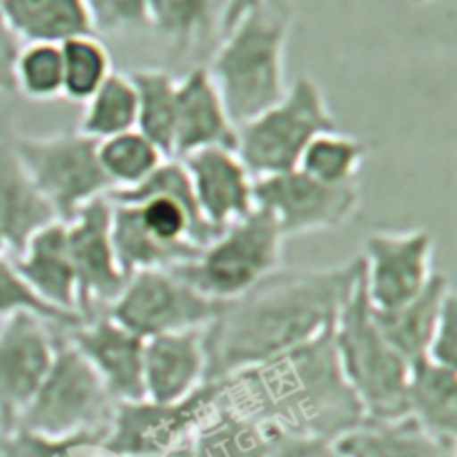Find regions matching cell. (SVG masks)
Segmentation results:
<instances>
[{
    "label": "cell",
    "mask_w": 457,
    "mask_h": 457,
    "mask_svg": "<svg viewBox=\"0 0 457 457\" xmlns=\"http://www.w3.org/2000/svg\"><path fill=\"white\" fill-rule=\"evenodd\" d=\"M62 333L101 378L116 404L145 400V388H143L145 339L120 326L107 312L80 321L79 326Z\"/></svg>",
    "instance_id": "obj_16"
},
{
    "label": "cell",
    "mask_w": 457,
    "mask_h": 457,
    "mask_svg": "<svg viewBox=\"0 0 457 457\" xmlns=\"http://www.w3.org/2000/svg\"><path fill=\"white\" fill-rule=\"evenodd\" d=\"M268 457H344L337 442L312 436L277 433Z\"/></svg>",
    "instance_id": "obj_36"
},
{
    "label": "cell",
    "mask_w": 457,
    "mask_h": 457,
    "mask_svg": "<svg viewBox=\"0 0 457 457\" xmlns=\"http://www.w3.org/2000/svg\"><path fill=\"white\" fill-rule=\"evenodd\" d=\"M168 156L138 129L98 141V163L110 181L112 192L132 190L154 174Z\"/></svg>",
    "instance_id": "obj_30"
},
{
    "label": "cell",
    "mask_w": 457,
    "mask_h": 457,
    "mask_svg": "<svg viewBox=\"0 0 457 457\" xmlns=\"http://www.w3.org/2000/svg\"><path fill=\"white\" fill-rule=\"evenodd\" d=\"M366 297L384 312L418 297L433 279V237L428 230H375L364 239Z\"/></svg>",
    "instance_id": "obj_12"
},
{
    "label": "cell",
    "mask_w": 457,
    "mask_h": 457,
    "mask_svg": "<svg viewBox=\"0 0 457 457\" xmlns=\"http://www.w3.org/2000/svg\"><path fill=\"white\" fill-rule=\"evenodd\" d=\"M154 457H196V453H195V449H192L190 442H187V445H181V446H177V449L168 451V453H161Z\"/></svg>",
    "instance_id": "obj_40"
},
{
    "label": "cell",
    "mask_w": 457,
    "mask_h": 457,
    "mask_svg": "<svg viewBox=\"0 0 457 457\" xmlns=\"http://www.w3.org/2000/svg\"><path fill=\"white\" fill-rule=\"evenodd\" d=\"M333 344L344 379L360 400L366 420L404 418L411 361L379 330L364 281L357 284L339 311Z\"/></svg>",
    "instance_id": "obj_4"
},
{
    "label": "cell",
    "mask_w": 457,
    "mask_h": 457,
    "mask_svg": "<svg viewBox=\"0 0 457 457\" xmlns=\"http://www.w3.org/2000/svg\"><path fill=\"white\" fill-rule=\"evenodd\" d=\"M223 0H147V29L177 52H187L219 31Z\"/></svg>",
    "instance_id": "obj_27"
},
{
    "label": "cell",
    "mask_w": 457,
    "mask_h": 457,
    "mask_svg": "<svg viewBox=\"0 0 457 457\" xmlns=\"http://www.w3.org/2000/svg\"><path fill=\"white\" fill-rule=\"evenodd\" d=\"M21 49L16 36L4 22L3 12H0V94L3 96H13V61Z\"/></svg>",
    "instance_id": "obj_37"
},
{
    "label": "cell",
    "mask_w": 457,
    "mask_h": 457,
    "mask_svg": "<svg viewBox=\"0 0 457 457\" xmlns=\"http://www.w3.org/2000/svg\"><path fill=\"white\" fill-rule=\"evenodd\" d=\"M13 263L45 303L65 315L79 317V288L65 223L54 221L36 232L21 253H16Z\"/></svg>",
    "instance_id": "obj_19"
},
{
    "label": "cell",
    "mask_w": 457,
    "mask_h": 457,
    "mask_svg": "<svg viewBox=\"0 0 457 457\" xmlns=\"http://www.w3.org/2000/svg\"><path fill=\"white\" fill-rule=\"evenodd\" d=\"M179 161L190 179L196 210L214 235L257 210L254 177L235 147H205Z\"/></svg>",
    "instance_id": "obj_15"
},
{
    "label": "cell",
    "mask_w": 457,
    "mask_h": 457,
    "mask_svg": "<svg viewBox=\"0 0 457 457\" xmlns=\"http://www.w3.org/2000/svg\"><path fill=\"white\" fill-rule=\"evenodd\" d=\"M83 105L79 132L94 141L137 129V92L128 71H112Z\"/></svg>",
    "instance_id": "obj_28"
},
{
    "label": "cell",
    "mask_w": 457,
    "mask_h": 457,
    "mask_svg": "<svg viewBox=\"0 0 457 457\" xmlns=\"http://www.w3.org/2000/svg\"><path fill=\"white\" fill-rule=\"evenodd\" d=\"M266 0H223L221 3V18H219V36L226 34L228 29L237 25L244 16H248L253 9L263 4Z\"/></svg>",
    "instance_id": "obj_38"
},
{
    "label": "cell",
    "mask_w": 457,
    "mask_h": 457,
    "mask_svg": "<svg viewBox=\"0 0 457 457\" xmlns=\"http://www.w3.org/2000/svg\"><path fill=\"white\" fill-rule=\"evenodd\" d=\"M337 129L324 87L311 76L288 85L279 103L237 128L235 152L254 179L297 168L308 143Z\"/></svg>",
    "instance_id": "obj_5"
},
{
    "label": "cell",
    "mask_w": 457,
    "mask_h": 457,
    "mask_svg": "<svg viewBox=\"0 0 457 457\" xmlns=\"http://www.w3.org/2000/svg\"><path fill=\"white\" fill-rule=\"evenodd\" d=\"M284 241L277 223L254 210L219 232L196 259L174 272L212 302H232L279 270Z\"/></svg>",
    "instance_id": "obj_7"
},
{
    "label": "cell",
    "mask_w": 457,
    "mask_h": 457,
    "mask_svg": "<svg viewBox=\"0 0 457 457\" xmlns=\"http://www.w3.org/2000/svg\"><path fill=\"white\" fill-rule=\"evenodd\" d=\"M13 92L34 103H47L62 96L61 45H21L13 61Z\"/></svg>",
    "instance_id": "obj_32"
},
{
    "label": "cell",
    "mask_w": 457,
    "mask_h": 457,
    "mask_svg": "<svg viewBox=\"0 0 457 457\" xmlns=\"http://www.w3.org/2000/svg\"><path fill=\"white\" fill-rule=\"evenodd\" d=\"M295 16L297 0H266L221 36L208 71L235 128L288 92L286 52Z\"/></svg>",
    "instance_id": "obj_3"
},
{
    "label": "cell",
    "mask_w": 457,
    "mask_h": 457,
    "mask_svg": "<svg viewBox=\"0 0 457 457\" xmlns=\"http://www.w3.org/2000/svg\"><path fill=\"white\" fill-rule=\"evenodd\" d=\"M366 156H369V145L360 137L330 129L317 134L308 143L297 170L328 186H346L357 181Z\"/></svg>",
    "instance_id": "obj_29"
},
{
    "label": "cell",
    "mask_w": 457,
    "mask_h": 457,
    "mask_svg": "<svg viewBox=\"0 0 457 457\" xmlns=\"http://www.w3.org/2000/svg\"><path fill=\"white\" fill-rule=\"evenodd\" d=\"M217 402V384L205 382L186 400L120 402L101 446L112 457H154L187 445Z\"/></svg>",
    "instance_id": "obj_10"
},
{
    "label": "cell",
    "mask_w": 457,
    "mask_h": 457,
    "mask_svg": "<svg viewBox=\"0 0 457 457\" xmlns=\"http://www.w3.org/2000/svg\"><path fill=\"white\" fill-rule=\"evenodd\" d=\"M61 333L34 315L0 321V427L4 436L18 427L47 378Z\"/></svg>",
    "instance_id": "obj_14"
},
{
    "label": "cell",
    "mask_w": 457,
    "mask_h": 457,
    "mask_svg": "<svg viewBox=\"0 0 457 457\" xmlns=\"http://www.w3.org/2000/svg\"><path fill=\"white\" fill-rule=\"evenodd\" d=\"M65 228L79 288V317L87 321L107 312L128 281L112 241L110 199L103 196L80 208Z\"/></svg>",
    "instance_id": "obj_13"
},
{
    "label": "cell",
    "mask_w": 457,
    "mask_h": 457,
    "mask_svg": "<svg viewBox=\"0 0 457 457\" xmlns=\"http://www.w3.org/2000/svg\"><path fill=\"white\" fill-rule=\"evenodd\" d=\"M219 303L192 288L174 270H143L128 277L107 315L138 337L150 339L181 330H204Z\"/></svg>",
    "instance_id": "obj_9"
},
{
    "label": "cell",
    "mask_w": 457,
    "mask_h": 457,
    "mask_svg": "<svg viewBox=\"0 0 457 457\" xmlns=\"http://www.w3.org/2000/svg\"><path fill=\"white\" fill-rule=\"evenodd\" d=\"M361 204L360 183L328 186L299 172L254 179V205L266 212L284 239L337 230L353 221Z\"/></svg>",
    "instance_id": "obj_11"
},
{
    "label": "cell",
    "mask_w": 457,
    "mask_h": 457,
    "mask_svg": "<svg viewBox=\"0 0 457 457\" xmlns=\"http://www.w3.org/2000/svg\"><path fill=\"white\" fill-rule=\"evenodd\" d=\"M214 384L219 404L275 433L337 440L366 420L339 369L333 328Z\"/></svg>",
    "instance_id": "obj_2"
},
{
    "label": "cell",
    "mask_w": 457,
    "mask_h": 457,
    "mask_svg": "<svg viewBox=\"0 0 457 457\" xmlns=\"http://www.w3.org/2000/svg\"><path fill=\"white\" fill-rule=\"evenodd\" d=\"M428 360L436 364L457 369V297L455 293L446 299L442 315L437 320L436 330H433L431 344L427 348Z\"/></svg>",
    "instance_id": "obj_35"
},
{
    "label": "cell",
    "mask_w": 457,
    "mask_h": 457,
    "mask_svg": "<svg viewBox=\"0 0 457 457\" xmlns=\"http://www.w3.org/2000/svg\"><path fill=\"white\" fill-rule=\"evenodd\" d=\"M413 4H428V3H436V0H411Z\"/></svg>",
    "instance_id": "obj_42"
},
{
    "label": "cell",
    "mask_w": 457,
    "mask_h": 457,
    "mask_svg": "<svg viewBox=\"0 0 457 457\" xmlns=\"http://www.w3.org/2000/svg\"><path fill=\"white\" fill-rule=\"evenodd\" d=\"M13 114H12V96H3L0 94V143L7 141V138L16 137L12 129Z\"/></svg>",
    "instance_id": "obj_39"
},
{
    "label": "cell",
    "mask_w": 457,
    "mask_h": 457,
    "mask_svg": "<svg viewBox=\"0 0 457 457\" xmlns=\"http://www.w3.org/2000/svg\"><path fill=\"white\" fill-rule=\"evenodd\" d=\"M335 442L344 457H455V445L437 440L409 415L364 420Z\"/></svg>",
    "instance_id": "obj_22"
},
{
    "label": "cell",
    "mask_w": 457,
    "mask_h": 457,
    "mask_svg": "<svg viewBox=\"0 0 457 457\" xmlns=\"http://www.w3.org/2000/svg\"><path fill=\"white\" fill-rule=\"evenodd\" d=\"M13 147L58 221L112 192L98 163V141L76 132L13 137Z\"/></svg>",
    "instance_id": "obj_8"
},
{
    "label": "cell",
    "mask_w": 457,
    "mask_h": 457,
    "mask_svg": "<svg viewBox=\"0 0 457 457\" xmlns=\"http://www.w3.org/2000/svg\"><path fill=\"white\" fill-rule=\"evenodd\" d=\"M114 409L116 402L105 384L61 333L52 369L16 428L58 440L80 436L103 440Z\"/></svg>",
    "instance_id": "obj_6"
},
{
    "label": "cell",
    "mask_w": 457,
    "mask_h": 457,
    "mask_svg": "<svg viewBox=\"0 0 457 457\" xmlns=\"http://www.w3.org/2000/svg\"><path fill=\"white\" fill-rule=\"evenodd\" d=\"M453 293L455 290L451 286L449 277L445 272H436L427 288L411 302L384 312L373 311L375 321H378L384 337L391 342V346L402 357L415 361L427 355V348L431 344L433 330H436L437 320H440L442 308H445L446 299Z\"/></svg>",
    "instance_id": "obj_23"
},
{
    "label": "cell",
    "mask_w": 457,
    "mask_h": 457,
    "mask_svg": "<svg viewBox=\"0 0 457 457\" xmlns=\"http://www.w3.org/2000/svg\"><path fill=\"white\" fill-rule=\"evenodd\" d=\"M406 415L437 440L457 445V369L428 357L411 361Z\"/></svg>",
    "instance_id": "obj_21"
},
{
    "label": "cell",
    "mask_w": 457,
    "mask_h": 457,
    "mask_svg": "<svg viewBox=\"0 0 457 457\" xmlns=\"http://www.w3.org/2000/svg\"><path fill=\"white\" fill-rule=\"evenodd\" d=\"M275 436L263 424L214 402L190 445L196 457H268Z\"/></svg>",
    "instance_id": "obj_25"
},
{
    "label": "cell",
    "mask_w": 457,
    "mask_h": 457,
    "mask_svg": "<svg viewBox=\"0 0 457 457\" xmlns=\"http://www.w3.org/2000/svg\"><path fill=\"white\" fill-rule=\"evenodd\" d=\"M58 221L36 183L27 174L13 137L0 143V235L7 250L21 253L38 230Z\"/></svg>",
    "instance_id": "obj_20"
},
{
    "label": "cell",
    "mask_w": 457,
    "mask_h": 457,
    "mask_svg": "<svg viewBox=\"0 0 457 457\" xmlns=\"http://www.w3.org/2000/svg\"><path fill=\"white\" fill-rule=\"evenodd\" d=\"M3 437H4V433H3V427H0V442H3Z\"/></svg>",
    "instance_id": "obj_43"
},
{
    "label": "cell",
    "mask_w": 457,
    "mask_h": 457,
    "mask_svg": "<svg viewBox=\"0 0 457 457\" xmlns=\"http://www.w3.org/2000/svg\"><path fill=\"white\" fill-rule=\"evenodd\" d=\"M94 34L147 31V0H85Z\"/></svg>",
    "instance_id": "obj_34"
},
{
    "label": "cell",
    "mask_w": 457,
    "mask_h": 457,
    "mask_svg": "<svg viewBox=\"0 0 457 457\" xmlns=\"http://www.w3.org/2000/svg\"><path fill=\"white\" fill-rule=\"evenodd\" d=\"M4 253H7V244H4L3 235H0V254H4Z\"/></svg>",
    "instance_id": "obj_41"
},
{
    "label": "cell",
    "mask_w": 457,
    "mask_h": 457,
    "mask_svg": "<svg viewBox=\"0 0 457 457\" xmlns=\"http://www.w3.org/2000/svg\"><path fill=\"white\" fill-rule=\"evenodd\" d=\"M361 272V257L326 268H279L241 297L219 303L204 328L205 379H226L324 335Z\"/></svg>",
    "instance_id": "obj_1"
},
{
    "label": "cell",
    "mask_w": 457,
    "mask_h": 457,
    "mask_svg": "<svg viewBox=\"0 0 457 457\" xmlns=\"http://www.w3.org/2000/svg\"><path fill=\"white\" fill-rule=\"evenodd\" d=\"M128 76L137 92V129L174 159L177 79L163 67H137Z\"/></svg>",
    "instance_id": "obj_26"
},
{
    "label": "cell",
    "mask_w": 457,
    "mask_h": 457,
    "mask_svg": "<svg viewBox=\"0 0 457 457\" xmlns=\"http://www.w3.org/2000/svg\"><path fill=\"white\" fill-rule=\"evenodd\" d=\"M62 96L85 103L114 71L110 49L96 34L74 36L61 43Z\"/></svg>",
    "instance_id": "obj_31"
},
{
    "label": "cell",
    "mask_w": 457,
    "mask_h": 457,
    "mask_svg": "<svg viewBox=\"0 0 457 457\" xmlns=\"http://www.w3.org/2000/svg\"><path fill=\"white\" fill-rule=\"evenodd\" d=\"M16 315H34L61 330H70L80 324L79 317L65 315L45 303L18 272L13 259L0 254V321Z\"/></svg>",
    "instance_id": "obj_33"
},
{
    "label": "cell",
    "mask_w": 457,
    "mask_h": 457,
    "mask_svg": "<svg viewBox=\"0 0 457 457\" xmlns=\"http://www.w3.org/2000/svg\"><path fill=\"white\" fill-rule=\"evenodd\" d=\"M204 330L159 335L145 339L143 351V388L145 400L170 402L186 400L204 386L205 379Z\"/></svg>",
    "instance_id": "obj_18"
},
{
    "label": "cell",
    "mask_w": 457,
    "mask_h": 457,
    "mask_svg": "<svg viewBox=\"0 0 457 457\" xmlns=\"http://www.w3.org/2000/svg\"><path fill=\"white\" fill-rule=\"evenodd\" d=\"M235 141L237 128L208 67H195L177 79L174 159L205 147H235Z\"/></svg>",
    "instance_id": "obj_17"
},
{
    "label": "cell",
    "mask_w": 457,
    "mask_h": 457,
    "mask_svg": "<svg viewBox=\"0 0 457 457\" xmlns=\"http://www.w3.org/2000/svg\"><path fill=\"white\" fill-rule=\"evenodd\" d=\"M4 22L18 43L61 45L94 34L85 0H0Z\"/></svg>",
    "instance_id": "obj_24"
}]
</instances>
